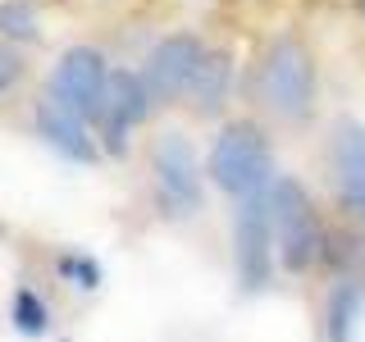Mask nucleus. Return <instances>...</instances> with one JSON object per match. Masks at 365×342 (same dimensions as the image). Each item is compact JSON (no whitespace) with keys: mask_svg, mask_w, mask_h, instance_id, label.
<instances>
[{"mask_svg":"<svg viewBox=\"0 0 365 342\" xmlns=\"http://www.w3.org/2000/svg\"><path fill=\"white\" fill-rule=\"evenodd\" d=\"M155 96L151 87H146L142 73H133V68H110V83H106V96H101V133H106V146L114 155L128 151V133L137 128V123L151 114Z\"/></svg>","mask_w":365,"mask_h":342,"instance_id":"0eeeda50","label":"nucleus"},{"mask_svg":"<svg viewBox=\"0 0 365 342\" xmlns=\"http://www.w3.org/2000/svg\"><path fill=\"white\" fill-rule=\"evenodd\" d=\"M260 100L288 123L311 119L315 110V60L297 37L269 41L260 60Z\"/></svg>","mask_w":365,"mask_h":342,"instance_id":"7ed1b4c3","label":"nucleus"},{"mask_svg":"<svg viewBox=\"0 0 365 342\" xmlns=\"http://www.w3.org/2000/svg\"><path fill=\"white\" fill-rule=\"evenodd\" d=\"M279 265V242H274V219H269V201L251 197L237 201L233 214V274L242 292H265Z\"/></svg>","mask_w":365,"mask_h":342,"instance_id":"39448f33","label":"nucleus"},{"mask_svg":"<svg viewBox=\"0 0 365 342\" xmlns=\"http://www.w3.org/2000/svg\"><path fill=\"white\" fill-rule=\"evenodd\" d=\"M151 174H155V201L169 219H192L205 205V169L197 160V146L182 133H160L151 146Z\"/></svg>","mask_w":365,"mask_h":342,"instance_id":"20e7f679","label":"nucleus"},{"mask_svg":"<svg viewBox=\"0 0 365 342\" xmlns=\"http://www.w3.org/2000/svg\"><path fill=\"white\" fill-rule=\"evenodd\" d=\"M205 55H210V51H205L192 32H174V37L155 41V51L146 55V68H142L151 96L155 100L187 96L192 83H197V73H201V64H205Z\"/></svg>","mask_w":365,"mask_h":342,"instance_id":"6e6552de","label":"nucleus"},{"mask_svg":"<svg viewBox=\"0 0 365 342\" xmlns=\"http://www.w3.org/2000/svg\"><path fill=\"white\" fill-rule=\"evenodd\" d=\"M269 219H274V242H279V265L288 274H306L324 260L329 251V228L319 219L311 192L302 187L297 178H274L269 192Z\"/></svg>","mask_w":365,"mask_h":342,"instance_id":"f03ea898","label":"nucleus"},{"mask_svg":"<svg viewBox=\"0 0 365 342\" xmlns=\"http://www.w3.org/2000/svg\"><path fill=\"white\" fill-rule=\"evenodd\" d=\"M329 169H334L338 205L356 224H365V123L338 119L329 133Z\"/></svg>","mask_w":365,"mask_h":342,"instance_id":"1a4fd4ad","label":"nucleus"},{"mask_svg":"<svg viewBox=\"0 0 365 342\" xmlns=\"http://www.w3.org/2000/svg\"><path fill=\"white\" fill-rule=\"evenodd\" d=\"M0 37L32 41L37 37V14H32L23 0H5V5H0Z\"/></svg>","mask_w":365,"mask_h":342,"instance_id":"4468645a","label":"nucleus"},{"mask_svg":"<svg viewBox=\"0 0 365 342\" xmlns=\"http://www.w3.org/2000/svg\"><path fill=\"white\" fill-rule=\"evenodd\" d=\"M228 83H233V60H228V55H220V51H210L187 96L197 100L201 114H215V110L224 105V96H228Z\"/></svg>","mask_w":365,"mask_h":342,"instance_id":"f8f14e48","label":"nucleus"},{"mask_svg":"<svg viewBox=\"0 0 365 342\" xmlns=\"http://www.w3.org/2000/svg\"><path fill=\"white\" fill-rule=\"evenodd\" d=\"M356 14H361V19H365V0H356Z\"/></svg>","mask_w":365,"mask_h":342,"instance_id":"f3484780","label":"nucleus"},{"mask_svg":"<svg viewBox=\"0 0 365 342\" xmlns=\"http://www.w3.org/2000/svg\"><path fill=\"white\" fill-rule=\"evenodd\" d=\"M60 274H64V279H78V288H87V292L101 283L96 260H87V256H60Z\"/></svg>","mask_w":365,"mask_h":342,"instance_id":"2eb2a0df","label":"nucleus"},{"mask_svg":"<svg viewBox=\"0 0 365 342\" xmlns=\"http://www.w3.org/2000/svg\"><path fill=\"white\" fill-rule=\"evenodd\" d=\"M106 83H110V64L96 46H68V51L55 60L51 68V83H46V96L55 105L83 114L87 123H96L101 114V96H106Z\"/></svg>","mask_w":365,"mask_h":342,"instance_id":"423d86ee","label":"nucleus"},{"mask_svg":"<svg viewBox=\"0 0 365 342\" xmlns=\"http://www.w3.org/2000/svg\"><path fill=\"white\" fill-rule=\"evenodd\" d=\"M361 324H365V279H334V288L324 296V324L319 333L324 342H361Z\"/></svg>","mask_w":365,"mask_h":342,"instance_id":"9b49d317","label":"nucleus"},{"mask_svg":"<svg viewBox=\"0 0 365 342\" xmlns=\"http://www.w3.org/2000/svg\"><path fill=\"white\" fill-rule=\"evenodd\" d=\"M19 73H23L19 55H14V51H0V91L14 87V83H19Z\"/></svg>","mask_w":365,"mask_h":342,"instance_id":"dca6fc26","label":"nucleus"},{"mask_svg":"<svg viewBox=\"0 0 365 342\" xmlns=\"http://www.w3.org/2000/svg\"><path fill=\"white\" fill-rule=\"evenodd\" d=\"M37 133L55 146L64 160H78V165H96V142L87 133V119L64 105H55L51 96L37 100Z\"/></svg>","mask_w":365,"mask_h":342,"instance_id":"9d476101","label":"nucleus"},{"mask_svg":"<svg viewBox=\"0 0 365 342\" xmlns=\"http://www.w3.org/2000/svg\"><path fill=\"white\" fill-rule=\"evenodd\" d=\"M205 178L233 201H251V197H265L269 182L279 178L274 174V151H269V137L256 128V123L237 119L224 123L220 137L210 142V155H205Z\"/></svg>","mask_w":365,"mask_h":342,"instance_id":"f257e3e1","label":"nucleus"},{"mask_svg":"<svg viewBox=\"0 0 365 342\" xmlns=\"http://www.w3.org/2000/svg\"><path fill=\"white\" fill-rule=\"evenodd\" d=\"M14 328L19 333H28V338H41L46 328H51V315H46V301L32 288H23L14 296Z\"/></svg>","mask_w":365,"mask_h":342,"instance_id":"ddd939ff","label":"nucleus"}]
</instances>
